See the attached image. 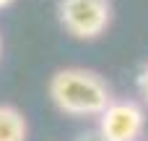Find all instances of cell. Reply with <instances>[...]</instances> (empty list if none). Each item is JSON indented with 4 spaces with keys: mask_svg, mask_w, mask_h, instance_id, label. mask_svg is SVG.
Instances as JSON below:
<instances>
[{
    "mask_svg": "<svg viewBox=\"0 0 148 141\" xmlns=\"http://www.w3.org/2000/svg\"><path fill=\"white\" fill-rule=\"evenodd\" d=\"M75 141H107L101 133H99V128H91V131H83V133H78V139Z\"/></svg>",
    "mask_w": 148,
    "mask_h": 141,
    "instance_id": "cell-6",
    "label": "cell"
},
{
    "mask_svg": "<svg viewBox=\"0 0 148 141\" xmlns=\"http://www.w3.org/2000/svg\"><path fill=\"white\" fill-rule=\"evenodd\" d=\"M0 58H3V39H0Z\"/></svg>",
    "mask_w": 148,
    "mask_h": 141,
    "instance_id": "cell-8",
    "label": "cell"
},
{
    "mask_svg": "<svg viewBox=\"0 0 148 141\" xmlns=\"http://www.w3.org/2000/svg\"><path fill=\"white\" fill-rule=\"evenodd\" d=\"M10 3H13V0H0V10H3V8H8Z\"/></svg>",
    "mask_w": 148,
    "mask_h": 141,
    "instance_id": "cell-7",
    "label": "cell"
},
{
    "mask_svg": "<svg viewBox=\"0 0 148 141\" xmlns=\"http://www.w3.org/2000/svg\"><path fill=\"white\" fill-rule=\"evenodd\" d=\"M146 107L135 99H112L99 115V133L107 141H140L146 131Z\"/></svg>",
    "mask_w": 148,
    "mask_h": 141,
    "instance_id": "cell-3",
    "label": "cell"
},
{
    "mask_svg": "<svg viewBox=\"0 0 148 141\" xmlns=\"http://www.w3.org/2000/svg\"><path fill=\"white\" fill-rule=\"evenodd\" d=\"M47 94L52 105L70 118H99L114 99L101 73L78 65L55 71L49 76Z\"/></svg>",
    "mask_w": 148,
    "mask_h": 141,
    "instance_id": "cell-1",
    "label": "cell"
},
{
    "mask_svg": "<svg viewBox=\"0 0 148 141\" xmlns=\"http://www.w3.org/2000/svg\"><path fill=\"white\" fill-rule=\"evenodd\" d=\"M29 123L13 105H0V141H26Z\"/></svg>",
    "mask_w": 148,
    "mask_h": 141,
    "instance_id": "cell-4",
    "label": "cell"
},
{
    "mask_svg": "<svg viewBox=\"0 0 148 141\" xmlns=\"http://www.w3.org/2000/svg\"><path fill=\"white\" fill-rule=\"evenodd\" d=\"M138 92H140L143 102L148 105V63L140 68V73H138Z\"/></svg>",
    "mask_w": 148,
    "mask_h": 141,
    "instance_id": "cell-5",
    "label": "cell"
},
{
    "mask_svg": "<svg viewBox=\"0 0 148 141\" xmlns=\"http://www.w3.org/2000/svg\"><path fill=\"white\" fill-rule=\"evenodd\" d=\"M60 26L73 39H99L112 24V0H57Z\"/></svg>",
    "mask_w": 148,
    "mask_h": 141,
    "instance_id": "cell-2",
    "label": "cell"
}]
</instances>
